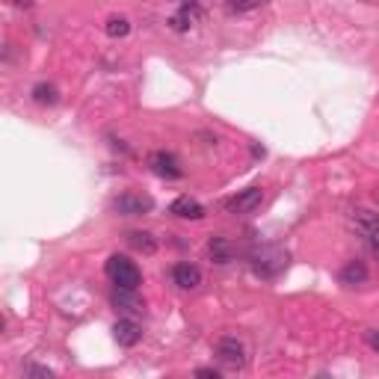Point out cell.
Returning <instances> with one entry per match:
<instances>
[{"label":"cell","mask_w":379,"mask_h":379,"mask_svg":"<svg viewBox=\"0 0 379 379\" xmlns=\"http://www.w3.org/2000/svg\"><path fill=\"white\" fill-rule=\"evenodd\" d=\"M349 220H353V225L358 231H362L365 237H374V240H379V214L376 211H367V207H356L353 214H349Z\"/></svg>","instance_id":"7"},{"label":"cell","mask_w":379,"mask_h":379,"mask_svg":"<svg viewBox=\"0 0 379 379\" xmlns=\"http://www.w3.org/2000/svg\"><path fill=\"white\" fill-rule=\"evenodd\" d=\"M113 338H116L119 347H137L142 341V329L137 320H119V323L113 326Z\"/></svg>","instance_id":"9"},{"label":"cell","mask_w":379,"mask_h":379,"mask_svg":"<svg viewBox=\"0 0 379 379\" xmlns=\"http://www.w3.org/2000/svg\"><path fill=\"white\" fill-rule=\"evenodd\" d=\"M9 6H18V9H30L33 6V0H6Z\"/></svg>","instance_id":"21"},{"label":"cell","mask_w":379,"mask_h":379,"mask_svg":"<svg viewBox=\"0 0 379 379\" xmlns=\"http://www.w3.org/2000/svg\"><path fill=\"white\" fill-rule=\"evenodd\" d=\"M113 306H116V311H142V299L137 297V290L116 288V293H113Z\"/></svg>","instance_id":"13"},{"label":"cell","mask_w":379,"mask_h":379,"mask_svg":"<svg viewBox=\"0 0 379 379\" xmlns=\"http://www.w3.org/2000/svg\"><path fill=\"white\" fill-rule=\"evenodd\" d=\"M104 30H107L110 39H125V36L130 33V21H128V18H122V15H116V18H110Z\"/></svg>","instance_id":"16"},{"label":"cell","mask_w":379,"mask_h":379,"mask_svg":"<svg viewBox=\"0 0 379 379\" xmlns=\"http://www.w3.org/2000/svg\"><path fill=\"white\" fill-rule=\"evenodd\" d=\"M151 207H154V202H151L148 196H139V193H122L113 198V211L122 214V216H142L148 214Z\"/></svg>","instance_id":"4"},{"label":"cell","mask_w":379,"mask_h":379,"mask_svg":"<svg viewBox=\"0 0 379 379\" xmlns=\"http://www.w3.org/2000/svg\"><path fill=\"white\" fill-rule=\"evenodd\" d=\"M196 376H207V379H220V371H214V367H198Z\"/></svg>","instance_id":"20"},{"label":"cell","mask_w":379,"mask_h":379,"mask_svg":"<svg viewBox=\"0 0 379 379\" xmlns=\"http://www.w3.org/2000/svg\"><path fill=\"white\" fill-rule=\"evenodd\" d=\"M24 376H42V379H51L54 371H51V367H39V365H27V367H24Z\"/></svg>","instance_id":"18"},{"label":"cell","mask_w":379,"mask_h":379,"mask_svg":"<svg viewBox=\"0 0 379 379\" xmlns=\"http://www.w3.org/2000/svg\"><path fill=\"white\" fill-rule=\"evenodd\" d=\"M214 356L222 367H231V371L246 365V347L237 338H220L214 347Z\"/></svg>","instance_id":"3"},{"label":"cell","mask_w":379,"mask_h":379,"mask_svg":"<svg viewBox=\"0 0 379 379\" xmlns=\"http://www.w3.org/2000/svg\"><path fill=\"white\" fill-rule=\"evenodd\" d=\"M249 267H252L255 276H261V279H276L279 273L288 267V252L276 243L255 246L249 252Z\"/></svg>","instance_id":"1"},{"label":"cell","mask_w":379,"mask_h":379,"mask_svg":"<svg viewBox=\"0 0 379 379\" xmlns=\"http://www.w3.org/2000/svg\"><path fill=\"white\" fill-rule=\"evenodd\" d=\"M148 166H151V172L160 175V178H181L184 175L178 157L169 154V151H154V154H148Z\"/></svg>","instance_id":"5"},{"label":"cell","mask_w":379,"mask_h":379,"mask_svg":"<svg viewBox=\"0 0 379 379\" xmlns=\"http://www.w3.org/2000/svg\"><path fill=\"white\" fill-rule=\"evenodd\" d=\"M104 273H107V279L122 290H137L142 282L139 267L130 258H125V255H110L107 264H104Z\"/></svg>","instance_id":"2"},{"label":"cell","mask_w":379,"mask_h":379,"mask_svg":"<svg viewBox=\"0 0 379 379\" xmlns=\"http://www.w3.org/2000/svg\"><path fill=\"white\" fill-rule=\"evenodd\" d=\"M365 338H367V344H371V347L376 349V353H379V332H376V329H367V332H365Z\"/></svg>","instance_id":"19"},{"label":"cell","mask_w":379,"mask_h":379,"mask_svg":"<svg viewBox=\"0 0 379 379\" xmlns=\"http://www.w3.org/2000/svg\"><path fill=\"white\" fill-rule=\"evenodd\" d=\"M169 214L178 216V220H202L205 205H198L196 198H190V196H181V198H175V202L169 205Z\"/></svg>","instance_id":"10"},{"label":"cell","mask_w":379,"mask_h":379,"mask_svg":"<svg viewBox=\"0 0 379 379\" xmlns=\"http://www.w3.org/2000/svg\"><path fill=\"white\" fill-rule=\"evenodd\" d=\"M367 267L365 261H347L344 270H341V284H347V288H356V284H365L367 282Z\"/></svg>","instance_id":"12"},{"label":"cell","mask_w":379,"mask_h":379,"mask_svg":"<svg viewBox=\"0 0 379 379\" xmlns=\"http://www.w3.org/2000/svg\"><path fill=\"white\" fill-rule=\"evenodd\" d=\"M261 198H264V190L261 187H249V190H243V193H237L229 205H225V211L229 214H249L255 211V207L261 205Z\"/></svg>","instance_id":"6"},{"label":"cell","mask_w":379,"mask_h":379,"mask_svg":"<svg viewBox=\"0 0 379 379\" xmlns=\"http://www.w3.org/2000/svg\"><path fill=\"white\" fill-rule=\"evenodd\" d=\"M207 255H211L214 264H231L234 261V246H231L229 237L216 234V237H211V243H207Z\"/></svg>","instance_id":"11"},{"label":"cell","mask_w":379,"mask_h":379,"mask_svg":"<svg viewBox=\"0 0 379 379\" xmlns=\"http://www.w3.org/2000/svg\"><path fill=\"white\" fill-rule=\"evenodd\" d=\"M229 3V9H234V12H246V9H255L261 3H267V0H225Z\"/></svg>","instance_id":"17"},{"label":"cell","mask_w":379,"mask_h":379,"mask_svg":"<svg viewBox=\"0 0 379 379\" xmlns=\"http://www.w3.org/2000/svg\"><path fill=\"white\" fill-rule=\"evenodd\" d=\"M128 243L134 246L137 252H142V255H154L157 252V240L148 231H128Z\"/></svg>","instance_id":"15"},{"label":"cell","mask_w":379,"mask_h":379,"mask_svg":"<svg viewBox=\"0 0 379 379\" xmlns=\"http://www.w3.org/2000/svg\"><path fill=\"white\" fill-rule=\"evenodd\" d=\"M172 282L178 284L181 290H193V288H198L202 284V270L196 267V264H175L172 267Z\"/></svg>","instance_id":"8"},{"label":"cell","mask_w":379,"mask_h":379,"mask_svg":"<svg viewBox=\"0 0 379 379\" xmlns=\"http://www.w3.org/2000/svg\"><path fill=\"white\" fill-rule=\"evenodd\" d=\"M30 95H33L36 104H42V107H54V104L60 101V89H56L54 83H36Z\"/></svg>","instance_id":"14"}]
</instances>
